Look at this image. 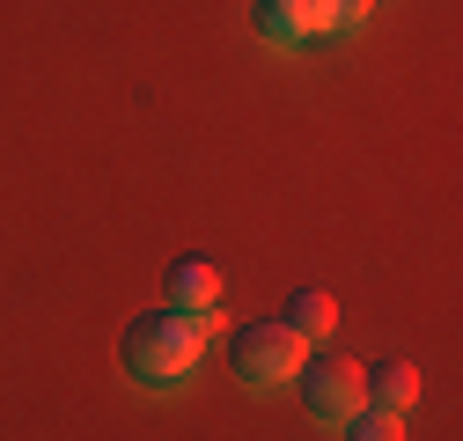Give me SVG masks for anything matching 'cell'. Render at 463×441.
Instances as JSON below:
<instances>
[{"label":"cell","instance_id":"1","mask_svg":"<svg viewBox=\"0 0 463 441\" xmlns=\"http://www.w3.org/2000/svg\"><path fill=\"white\" fill-rule=\"evenodd\" d=\"M206 316H184V309H147L126 324V339H118V368L126 382H140V390H177V382L199 375L206 361Z\"/></svg>","mask_w":463,"mask_h":441},{"label":"cell","instance_id":"2","mask_svg":"<svg viewBox=\"0 0 463 441\" xmlns=\"http://www.w3.org/2000/svg\"><path fill=\"white\" fill-rule=\"evenodd\" d=\"M309 339L287 324H243L236 339H228V361H236V382H250V390H279V382H295Z\"/></svg>","mask_w":463,"mask_h":441},{"label":"cell","instance_id":"3","mask_svg":"<svg viewBox=\"0 0 463 441\" xmlns=\"http://www.w3.org/2000/svg\"><path fill=\"white\" fill-rule=\"evenodd\" d=\"M295 382H302V412L317 427H345V419L368 405L361 398V361H345V353H302Z\"/></svg>","mask_w":463,"mask_h":441},{"label":"cell","instance_id":"4","mask_svg":"<svg viewBox=\"0 0 463 441\" xmlns=\"http://www.w3.org/2000/svg\"><path fill=\"white\" fill-rule=\"evenodd\" d=\"M258 37H265L272 52H302L309 37H324L317 0H258Z\"/></svg>","mask_w":463,"mask_h":441},{"label":"cell","instance_id":"5","mask_svg":"<svg viewBox=\"0 0 463 441\" xmlns=\"http://www.w3.org/2000/svg\"><path fill=\"white\" fill-rule=\"evenodd\" d=\"M169 309H184V316H221V272L206 258H177L169 265Z\"/></svg>","mask_w":463,"mask_h":441},{"label":"cell","instance_id":"6","mask_svg":"<svg viewBox=\"0 0 463 441\" xmlns=\"http://www.w3.org/2000/svg\"><path fill=\"white\" fill-rule=\"evenodd\" d=\"M361 398L404 419V412H412V405H420V368H412V361H375V368L361 375Z\"/></svg>","mask_w":463,"mask_h":441},{"label":"cell","instance_id":"7","mask_svg":"<svg viewBox=\"0 0 463 441\" xmlns=\"http://www.w3.org/2000/svg\"><path fill=\"white\" fill-rule=\"evenodd\" d=\"M287 331H302V339L317 346V339H331V324H338V309H331V295L324 287H295L287 295V316H279Z\"/></svg>","mask_w":463,"mask_h":441},{"label":"cell","instance_id":"8","mask_svg":"<svg viewBox=\"0 0 463 441\" xmlns=\"http://www.w3.org/2000/svg\"><path fill=\"white\" fill-rule=\"evenodd\" d=\"M338 434H345V441H404V419H397V412H383V405H361Z\"/></svg>","mask_w":463,"mask_h":441},{"label":"cell","instance_id":"9","mask_svg":"<svg viewBox=\"0 0 463 441\" xmlns=\"http://www.w3.org/2000/svg\"><path fill=\"white\" fill-rule=\"evenodd\" d=\"M375 15V0H317V23L324 30H361Z\"/></svg>","mask_w":463,"mask_h":441}]
</instances>
